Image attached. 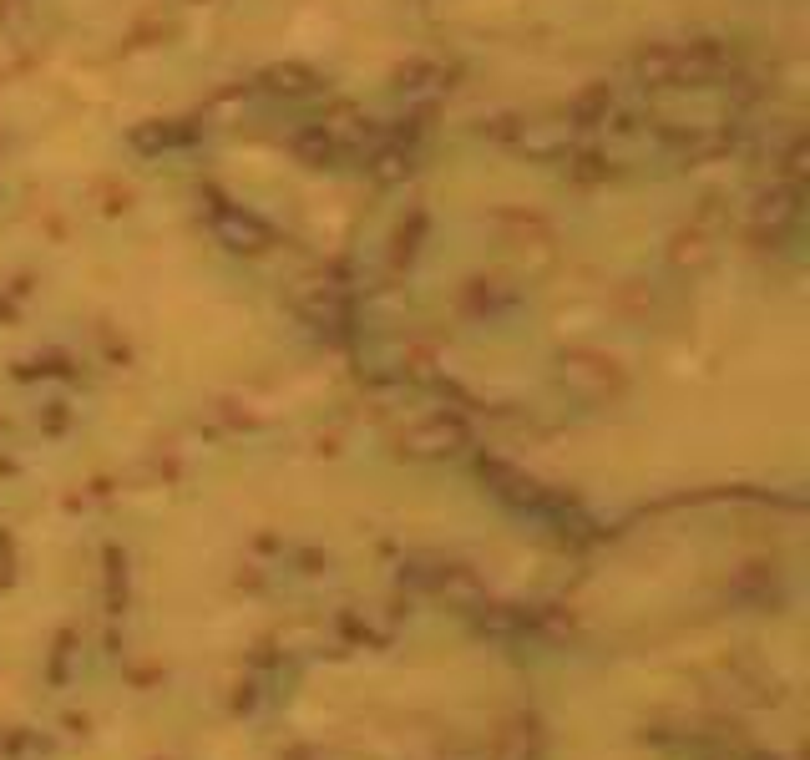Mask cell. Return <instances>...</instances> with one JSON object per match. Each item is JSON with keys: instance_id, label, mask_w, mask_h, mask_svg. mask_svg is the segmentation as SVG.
Here are the masks:
<instances>
[{"instance_id": "7", "label": "cell", "mask_w": 810, "mask_h": 760, "mask_svg": "<svg viewBox=\"0 0 810 760\" xmlns=\"http://www.w3.org/2000/svg\"><path fill=\"white\" fill-rule=\"evenodd\" d=\"M274 87H279V92H309V71L284 66V71H274Z\"/></svg>"}, {"instance_id": "6", "label": "cell", "mask_w": 810, "mask_h": 760, "mask_svg": "<svg viewBox=\"0 0 810 760\" xmlns=\"http://www.w3.org/2000/svg\"><path fill=\"white\" fill-rule=\"evenodd\" d=\"M603 112H608V87H593V92L578 102V127H598Z\"/></svg>"}, {"instance_id": "4", "label": "cell", "mask_w": 810, "mask_h": 760, "mask_svg": "<svg viewBox=\"0 0 810 760\" xmlns=\"http://www.w3.org/2000/svg\"><path fill=\"white\" fill-rule=\"evenodd\" d=\"M790 218H795V188H790V183H780V188H770V193L760 198L755 223H760V228H765V223L775 228V223H790Z\"/></svg>"}, {"instance_id": "2", "label": "cell", "mask_w": 810, "mask_h": 760, "mask_svg": "<svg viewBox=\"0 0 810 760\" xmlns=\"http://www.w3.org/2000/svg\"><path fill=\"white\" fill-rule=\"evenodd\" d=\"M213 234L228 244V249H238V254H264L269 249V228L254 218V213H243V208H228V203H218L213 208Z\"/></svg>"}, {"instance_id": "5", "label": "cell", "mask_w": 810, "mask_h": 760, "mask_svg": "<svg viewBox=\"0 0 810 760\" xmlns=\"http://www.w3.org/2000/svg\"><path fill=\"white\" fill-rule=\"evenodd\" d=\"M294 152L304 163H330L335 158V142L324 137V132H304V137H294Z\"/></svg>"}, {"instance_id": "3", "label": "cell", "mask_w": 810, "mask_h": 760, "mask_svg": "<svg viewBox=\"0 0 810 760\" xmlns=\"http://www.w3.org/2000/svg\"><path fill=\"white\" fill-rule=\"evenodd\" d=\"M466 441H471V431L456 416H431V421H421V426L405 431V451H416V456H451Z\"/></svg>"}, {"instance_id": "1", "label": "cell", "mask_w": 810, "mask_h": 760, "mask_svg": "<svg viewBox=\"0 0 810 760\" xmlns=\"http://www.w3.org/2000/svg\"><path fill=\"white\" fill-rule=\"evenodd\" d=\"M729 66V56L709 41H689V46H654L638 56V76L648 87H699Z\"/></svg>"}]
</instances>
